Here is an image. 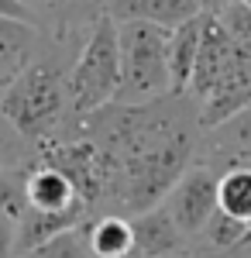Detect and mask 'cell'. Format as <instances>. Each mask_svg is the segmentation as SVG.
Wrapping results in <instances>:
<instances>
[{"instance_id":"obj_1","label":"cell","mask_w":251,"mask_h":258,"mask_svg":"<svg viewBox=\"0 0 251 258\" xmlns=\"http://www.w3.org/2000/svg\"><path fill=\"white\" fill-rule=\"evenodd\" d=\"M79 135L97 141L114 162L110 210L120 217H138L169 197L179 176L196 162L200 114L186 93L162 97L152 103H107L90 117L73 120Z\"/></svg>"},{"instance_id":"obj_2","label":"cell","mask_w":251,"mask_h":258,"mask_svg":"<svg viewBox=\"0 0 251 258\" xmlns=\"http://www.w3.org/2000/svg\"><path fill=\"white\" fill-rule=\"evenodd\" d=\"M0 114L11 120V127L35 152L41 145L55 141L58 135H66L73 124V110H69L66 76L58 73L55 62L48 59L28 62L0 93Z\"/></svg>"},{"instance_id":"obj_3","label":"cell","mask_w":251,"mask_h":258,"mask_svg":"<svg viewBox=\"0 0 251 258\" xmlns=\"http://www.w3.org/2000/svg\"><path fill=\"white\" fill-rule=\"evenodd\" d=\"M117 52H120V83L114 103H152L172 93L169 83V31L124 21L117 24Z\"/></svg>"},{"instance_id":"obj_4","label":"cell","mask_w":251,"mask_h":258,"mask_svg":"<svg viewBox=\"0 0 251 258\" xmlns=\"http://www.w3.org/2000/svg\"><path fill=\"white\" fill-rule=\"evenodd\" d=\"M117 83H120V52H117V24L103 14H93L90 35L79 48L76 62L66 76L69 110L73 120L97 114L100 107L114 103Z\"/></svg>"},{"instance_id":"obj_5","label":"cell","mask_w":251,"mask_h":258,"mask_svg":"<svg viewBox=\"0 0 251 258\" xmlns=\"http://www.w3.org/2000/svg\"><path fill=\"white\" fill-rule=\"evenodd\" d=\"M217 179L220 172L207 159H196L169 189V197L158 207L172 217V224L186 234L190 241L200 238V231L207 227V220L217 214Z\"/></svg>"},{"instance_id":"obj_6","label":"cell","mask_w":251,"mask_h":258,"mask_svg":"<svg viewBox=\"0 0 251 258\" xmlns=\"http://www.w3.org/2000/svg\"><path fill=\"white\" fill-rule=\"evenodd\" d=\"M131 220V251L145 258H190V244L193 241L186 238L179 227L172 224V217L162 210V207H152Z\"/></svg>"},{"instance_id":"obj_7","label":"cell","mask_w":251,"mask_h":258,"mask_svg":"<svg viewBox=\"0 0 251 258\" xmlns=\"http://www.w3.org/2000/svg\"><path fill=\"white\" fill-rule=\"evenodd\" d=\"M28 210H35V214H76V217L90 220V210L79 200L76 186L45 162L31 165V172H28Z\"/></svg>"},{"instance_id":"obj_8","label":"cell","mask_w":251,"mask_h":258,"mask_svg":"<svg viewBox=\"0 0 251 258\" xmlns=\"http://www.w3.org/2000/svg\"><path fill=\"white\" fill-rule=\"evenodd\" d=\"M97 11L114 24L141 21V24H155L165 31H172L200 14L193 0H97Z\"/></svg>"},{"instance_id":"obj_9","label":"cell","mask_w":251,"mask_h":258,"mask_svg":"<svg viewBox=\"0 0 251 258\" xmlns=\"http://www.w3.org/2000/svg\"><path fill=\"white\" fill-rule=\"evenodd\" d=\"M200 159H207L217 172L234 169V165L251 169V107L241 110L237 117H231L227 124L213 127V138Z\"/></svg>"},{"instance_id":"obj_10","label":"cell","mask_w":251,"mask_h":258,"mask_svg":"<svg viewBox=\"0 0 251 258\" xmlns=\"http://www.w3.org/2000/svg\"><path fill=\"white\" fill-rule=\"evenodd\" d=\"M200 31H203V14H196L186 24L169 31V83H172V97H182L190 80H193L196 52H200Z\"/></svg>"},{"instance_id":"obj_11","label":"cell","mask_w":251,"mask_h":258,"mask_svg":"<svg viewBox=\"0 0 251 258\" xmlns=\"http://www.w3.org/2000/svg\"><path fill=\"white\" fill-rule=\"evenodd\" d=\"M86 248L93 258H124L131 255V220L120 214H97L83 224Z\"/></svg>"},{"instance_id":"obj_12","label":"cell","mask_w":251,"mask_h":258,"mask_svg":"<svg viewBox=\"0 0 251 258\" xmlns=\"http://www.w3.org/2000/svg\"><path fill=\"white\" fill-rule=\"evenodd\" d=\"M217 210L237 224L251 227V169H220L217 179Z\"/></svg>"},{"instance_id":"obj_13","label":"cell","mask_w":251,"mask_h":258,"mask_svg":"<svg viewBox=\"0 0 251 258\" xmlns=\"http://www.w3.org/2000/svg\"><path fill=\"white\" fill-rule=\"evenodd\" d=\"M31 162H21V165H0V217L14 220L18 224L28 214V172H31Z\"/></svg>"},{"instance_id":"obj_14","label":"cell","mask_w":251,"mask_h":258,"mask_svg":"<svg viewBox=\"0 0 251 258\" xmlns=\"http://www.w3.org/2000/svg\"><path fill=\"white\" fill-rule=\"evenodd\" d=\"M251 234V227L248 224H237V220H231L227 214H213L210 220H207V227L200 231V238L196 241H203L210 251H217V255H227V251H234V248H241L244 241H248Z\"/></svg>"},{"instance_id":"obj_15","label":"cell","mask_w":251,"mask_h":258,"mask_svg":"<svg viewBox=\"0 0 251 258\" xmlns=\"http://www.w3.org/2000/svg\"><path fill=\"white\" fill-rule=\"evenodd\" d=\"M21 258H93L90 248H86V234H83V224L73 227V231H62L52 241H45L38 248L24 251Z\"/></svg>"},{"instance_id":"obj_16","label":"cell","mask_w":251,"mask_h":258,"mask_svg":"<svg viewBox=\"0 0 251 258\" xmlns=\"http://www.w3.org/2000/svg\"><path fill=\"white\" fill-rule=\"evenodd\" d=\"M217 21H220V28H224V35L231 38L234 48L251 59V7L248 4H244V0L231 4L227 11L217 14Z\"/></svg>"},{"instance_id":"obj_17","label":"cell","mask_w":251,"mask_h":258,"mask_svg":"<svg viewBox=\"0 0 251 258\" xmlns=\"http://www.w3.org/2000/svg\"><path fill=\"white\" fill-rule=\"evenodd\" d=\"M31 155H35V148L11 127V120L0 114V165H21V162H31Z\"/></svg>"},{"instance_id":"obj_18","label":"cell","mask_w":251,"mask_h":258,"mask_svg":"<svg viewBox=\"0 0 251 258\" xmlns=\"http://www.w3.org/2000/svg\"><path fill=\"white\" fill-rule=\"evenodd\" d=\"M0 258H18V224L0 217Z\"/></svg>"},{"instance_id":"obj_19","label":"cell","mask_w":251,"mask_h":258,"mask_svg":"<svg viewBox=\"0 0 251 258\" xmlns=\"http://www.w3.org/2000/svg\"><path fill=\"white\" fill-rule=\"evenodd\" d=\"M0 18H11V21H28L35 24V14L28 7H21L18 0H0Z\"/></svg>"},{"instance_id":"obj_20","label":"cell","mask_w":251,"mask_h":258,"mask_svg":"<svg viewBox=\"0 0 251 258\" xmlns=\"http://www.w3.org/2000/svg\"><path fill=\"white\" fill-rule=\"evenodd\" d=\"M196 4V11L200 14H207V18H217L220 11H227L231 4H237V0H193Z\"/></svg>"},{"instance_id":"obj_21","label":"cell","mask_w":251,"mask_h":258,"mask_svg":"<svg viewBox=\"0 0 251 258\" xmlns=\"http://www.w3.org/2000/svg\"><path fill=\"white\" fill-rule=\"evenodd\" d=\"M18 4L35 14V11H62L66 4H76V0H18Z\"/></svg>"},{"instance_id":"obj_22","label":"cell","mask_w":251,"mask_h":258,"mask_svg":"<svg viewBox=\"0 0 251 258\" xmlns=\"http://www.w3.org/2000/svg\"><path fill=\"white\" fill-rule=\"evenodd\" d=\"M224 258H251V241H248V244H241V248H234V251H227Z\"/></svg>"},{"instance_id":"obj_23","label":"cell","mask_w":251,"mask_h":258,"mask_svg":"<svg viewBox=\"0 0 251 258\" xmlns=\"http://www.w3.org/2000/svg\"><path fill=\"white\" fill-rule=\"evenodd\" d=\"M124 258H145V255H135V251H131V255H124Z\"/></svg>"},{"instance_id":"obj_24","label":"cell","mask_w":251,"mask_h":258,"mask_svg":"<svg viewBox=\"0 0 251 258\" xmlns=\"http://www.w3.org/2000/svg\"><path fill=\"white\" fill-rule=\"evenodd\" d=\"M244 4H248V7H251V0H244Z\"/></svg>"},{"instance_id":"obj_25","label":"cell","mask_w":251,"mask_h":258,"mask_svg":"<svg viewBox=\"0 0 251 258\" xmlns=\"http://www.w3.org/2000/svg\"><path fill=\"white\" fill-rule=\"evenodd\" d=\"M248 241H251V234H248ZM248 241H244V244H248Z\"/></svg>"}]
</instances>
